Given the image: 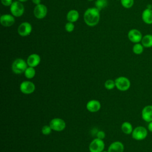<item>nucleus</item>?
I'll use <instances>...</instances> for the list:
<instances>
[{
    "mask_svg": "<svg viewBox=\"0 0 152 152\" xmlns=\"http://www.w3.org/2000/svg\"><path fill=\"white\" fill-rule=\"evenodd\" d=\"M52 130V129L50 126V125H45L42 128V132L43 134L45 135H48L51 133Z\"/></svg>",
    "mask_w": 152,
    "mask_h": 152,
    "instance_id": "obj_26",
    "label": "nucleus"
},
{
    "mask_svg": "<svg viewBox=\"0 0 152 152\" xmlns=\"http://www.w3.org/2000/svg\"><path fill=\"white\" fill-rule=\"evenodd\" d=\"M31 1H32L33 3L35 5H36L40 4V2H41V0H31Z\"/></svg>",
    "mask_w": 152,
    "mask_h": 152,
    "instance_id": "obj_31",
    "label": "nucleus"
},
{
    "mask_svg": "<svg viewBox=\"0 0 152 152\" xmlns=\"http://www.w3.org/2000/svg\"><path fill=\"white\" fill-rule=\"evenodd\" d=\"M141 43L144 48L152 47V35L146 34L142 37L141 40Z\"/></svg>",
    "mask_w": 152,
    "mask_h": 152,
    "instance_id": "obj_19",
    "label": "nucleus"
},
{
    "mask_svg": "<svg viewBox=\"0 0 152 152\" xmlns=\"http://www.w3.org/2000/svg\"><path fill=\"white\" fill-rule=\"evenodd\" d=\"M115 87L118 90L125 91L128 90L131 86V82L129 80L125 77H119L115 80Z\"/></svg>",
    "mask_w": 152,
    "mask_h": 152,
    "instance_id": "obj_3",
    "label": "nucleus"
},
{
    "mask_svg": "<svg viewBox=\"0 0 152 152\" xmlns=\"http://www.w3.org/2000/svg\"><path fill=\"white\" fill-rule=\"evenodd\" d=\"M104 87L107 90H112L115 87V82L113 80L109 79L106 81L104 83Z\"/></svg>",
    "mask_w": 152,
    "mask_h": 152,
    "instance_id": "obj_24",
    "label": "nucleus"
},
{
    "mask_svg": "<svg viewBox=\"0 0 152 152\" xmlns=\"http://www.w3.org/2000/svg\"><path fill=\"white\" fill-rule=\"evenodd\" d=\"M131 134L133 139L137 141H141L147 137L148 132L145 127L142 126H138L133 129Z\"/></svg>",
    "mask_w": 152,
    "mask_h": 152,
    "instance_id": "obj_4",
    "label": "nucleus"
},
{
    "mask_svg": "<svg viewBox=\"0 0 152 152\" xmlns=\"http://www.w3.org/2000/svg\"><path fill=\"white\" fill-rule=\"evenodd\" d=\"M34 84L30 81H24L20 85V90L23 94H30L35 90Z\"/></svg>",
    "mask_w": 152,
    "mask_h": 152,
    "instance_id": "obj_8",
    "label": "nucleus"
},
{
    "mask_svg": "<svg viewBox=\"0 0 152 152\" xmlns=\"http://www.w3.org/2000/svg\"><path fill=\"white\" fill-rule=\"evenodd\" d=\"M0 23L2 26L6 27L12 26L15 23L14 15L8 14L2 15L0 18Z\"/></svg>",
    "mask_w": 152,
    "mask_h": 152,
    "instance_id": "obj_12",
    "label": "nucleus"
},
{
    "mask_svg": "<svg viewBox=\"0 0 152 152\" xmlns=\"http://www.w3.org/2000/svg\"><path fill=\"white\" fill-rule=\"evenodd\" d=\"M141 117L147 122L152 121V105H147L143 107L141 111Z\"/></svg>",
    "mask_w": 152,
    "mask_h": 152,
    "instance_id": "obj_13",
    "label": "nucleus"
},
{
    "mask_svg": "<svg viewBox=\"0 0 152 152\" xmlns=\"http://www.w3.org/2000/svg\"><path fill=\"white\" fill-rule=\"evenodd\" d=\"M49 125L52 130L57 132H61L65 128L66 123L62 119L55 118L50 121Z\"/></svg>",
    "mask_w": 152,
    "mask_h": 152,
    "instance_id": "obj_7",
    "label": "nucleus"
},
{
    "mask_svg": "<svg viewBox=\"0 0 152 152\" xmlns=\"http://www.w3.org/2000/svg\"><path fill=\"white\" fill-rule=\"evenodd\" d=\"M107 5V0H97L95 2V7L99 11Z\"/></svg>",
    "mask_w": 152,
    "mask_h": 152,
    "instance_id": "obj_23",
    "label": "nucleus"
},
{
    "mask_svg": "<svg viewBox=\"0 0 152 152\" xmlns=\"http://www.w3.org/2000/svg\"><path fill=\"white\" fill-rule=\"evenodd\" d=\"M34 15L37 19H43L45 18L48 13L47 7L42 4L36 5L33 11Z\"/></svg>",
    "mask_w": 152,
    "mask_h": 152,
    "instance_id": "obj_9",
    "label": "nucleus"
},
{
    "mask_svg": "<svg viewBox=\"0 0 152 152\" xmlns=\"http://www.w3.org/2000/svg\"><path fill=\"white\" fill-rule=\"evenodd\" d=\"M27 61L21 58L16 59L12 64L11 68L14 73L16 74H21L26 71L27 66Z\"/></svg>",
    "mask_w": 152,
    "mask_h": 152,
    "instance_id": "obj_2",
    "label": "nucleus"
},
{
    "mask_svg": "<svg viewBox=\"0 0 152 152\" xmlns=\"http://www.w3.org/2000/svg\"><path fill=\"white\" fill-rule=\"evenodd\" d=\"M124 145L120 141L112 142L108 147V152H124Z\"/></svg>",
    "mask_w": 152,
    "mask_h": 152,
    "instance_id": "obj_16",
    "label": "nucleus"
},
{
    "mask_svg": "<svg viewBox=\"0 0 152 152\" xmlns=\"http://www.w3.org/2000/svg\"><path fill=\"white\" fill-rule=\"evenodd\" d=\"M40 57L38 54L33 53L28 56L26 61L28 66L34 68L40 64Z\"/></svg>",
    "mask_w": 152,
    "mask_h": 152,
    "instance_id": "obj_15",
    "label": "nucleus"
},
{
    "mask_svg": "<svg viewBox=\"0 0 152 152\" xmlns=\"http://www.w3.org/2000/svg\"><path fill=\"white\" fill-rule=\"evenodd\" d=\"M18 1H20V2H26L27 1H28V0H18Z\"/></svg>",
    "mask_w": 152,
    "mask_h": 152,
    "instance_id": "obj_32",
    "label": "nucleus"
},
{
    "mask_svg": "<svg viewBox=\"0 0 152 152\" xmlns=\"http://www.w3.org/2000/svg\"><path fill=\"white\" fill-rule=\"evenodd\" d=\"M104 148V142L103 140L96 138L90 144L88 149L90 152H102Z\"/></svg>",
    "mask_w": 152,
    "mask_h": 152,
    "instance_id": "obj_6",
    "label": "nucleus"
},
{
    "mask_svg": "<svg viewBox=\"0 0 152 152\" xmlns=\"http://www.w3.org/2000/svg\"><path fill=\"white\" fill-rule=\"evenodd\" d=\"M105 137V133L103 131H99L97 133V138L103 140Z\"/></svg>",
    "mask_w": 152,
    "mask_h": 152,
    "instance_id": "obj_29",
    "label": "nucleus"
},
{
    "mask_svg": "<svg viewBox=\"0 0 152 152\" xmlns=\"http://www.w3.org/2000/svg\"><path fill=\"white\" fill-rule=\"evenodd\" d=\"M88 1H93V0H88Z\"/></svg>",
    "mask_w": 152,
    "mask_h": 152,
    "instance_id": "obj_34",
    "label": "nucleus"
},
{
    "mask_svg": "<svg viewBox=\"0 0 152 152\" xmlns=\"http://www.w3.org/2000/svg\"><path fill=\"white\" fill-rule=\"evenodd\" d=\"M10 11L12 15L14 17H20L23 14L24 12V5L21 2L18 1H14L10 6Z\"/></svg>",
    "mask_w": 152,
    "mask_h": 152,
    "instance_id": "obj_5",
    "label": "nucleus"
},
{
    "mask_svg": "<svg viewBox=\"0 0 152 152\" xmlns=\"http://www.w3.org/2000/svg\"><path fill=\"white\" fill-rule=\"evenodd\" d=\"M148 129L151 132H152V121L148 122Z\"/></svg>",
    "mask_w": 152,
    "mask_h": 152,
    "instance_id": "obj_30",
    "label": "nucleus"
},
{
    "mask_svg": "<svg viewBox=\"0 0 152 152\" xmlns=\"http://www.w3.org/2000/svg\"><path fill=\"white\" fill-rule=\"evenodd\" d=\"M142 20L147 24H152V10L150 8L145 9L142 13Z\"/></svg>",
    "mask_w": 152,
    "mask_h": 152,
    "instance_id": "obj_17",
    "label": "nucleus"
},
{
    "mask_svg": "<svg viewBox=\"0 0 152 152\" xmlns=\"http://www.w3.org/2000/svg\"><path fill=\"white\" fill-rule=\"evenodd\" d=\"M144 50V46L142 44H140L139 43H135L132 48V51L136 55H140L143 52Z\"/></svg>",
    "mask_w": 152,
    "mask_h": 152,
    "instance_id": "obj_22",
    "label": "nucleus"
},
{
    "mask_svg": "<svg viewBox=\"0 0 152 152\" xmlns=\"http://www.w3.org/2000/svg\"><path fill=\"white\" fill-rule=\"evenodd\" d=\"M134 0H121V3L122 7L125 8H129L134 5Z\"/></svg>",
    "mask_w": 152,
    "mask_h": 152,
    "instance_id": "obj_25",
    "label": "nucleus"
},
{
    "mask_svg": "<svg viewBox=\"0 0 152 152\" xmlns=\"http://www.w3.org/2000/svg\"><path fill=\"white\" fill-rule=\"evenodd\" d=\"M117 1H119V0H117ZM121 1V0H120Z\"/></svg>",
    "mask_w": 152,
    "mask_h": 152,
    "instance_id": "obj_35",
    "label": "nucleus"
},
{
    "mask_svg": "<svg viewBox=\"0 0 152 152\" xmlns=\"http://www.w3.org/2000/svg\"><path fill=\"white\" fill-rule=\"evenodd\" d=\"M122 131L125 134H131L133 131L132 126L129 122H124L121 125Z\"/></svg>",
    "mask_w": 152,
    "mask_h": 152,
    "instance_id": "obj_20",
    "label": "nucleus"
},
{
    "mask_svg": "<svg viewBox=\"0 0 152 152\" xmlns=\"http://www.w3.org/2000/svg\"><path fill=\"white\" fill-rule=\"evenodd\" d=\"M25 77L28 79L33 78L36 75V70L33 67L28 66L24 72Z\"/></svg>",
    "mask_w": 152,
    "mask_h": 152,
    "instance_id": "obj_21",
    "label": "nucleus"
},
{
    "mask_svg": "<svg viewBox=\"0 0 152 152\" xmlns=\"http://www.w3.org/2000/svg\"><path fill=\"white\" fill-rule=\"evenodd\" d=\"M101 107V104L99 101L97 100H91L87 103V109L92 113L98 112Z\"/></svg>",
    "mask_w": 152,
    "mask_h": 152,
    "instance_id": "obj_14",
    "label": "nucleus"
},
{
    "mask_svg": "<svg viewBox=\"0 0 152 152\" xmlns=\"http://www.w3.org/2000/svg\"><path fill=\"white\" fill-rule=\"evenodd\" d=\"M128 37L129 40L132 43H137L141 41L142 36L141 33L137 29H131L128 33Z\"/></svg>",
    "mask_w": 152,
    "mask_h": 152,
    "instance_id": "obj_11",
    "label": "nucleus"
},
{
    "mask_svg": "<svg viewBox=\"0 0 152 152\" xmlns=\"http://www.w3.org/2000/svg\"><path fill=\"white\" fill-rule=\"evenodd\" d=\"M79 18V13L75 10H71L66 14V19L69 22L74 23L78 20Z\"/></svg>",
    "mask_w": 152,
    "mask_h": 152,
    "instance_id": "obj_18",
    "label": "nucleus"
},
{
    "mask_svg": "<svg viewBox=\"0 0 152 152\" xmlns=\"http://www.w3.org/2000/svg\"><path fill=\"white\" fill-rule=\"evenodd\" d=\"M1 2L3 5L5 7H10L12 4V0H1Z\"/></svg>",
    "mask_w": 152,
    "mask_h": 152,
    "instance_id": "obj_28",
    "label": "nucleus"
},
{
    "mask_svg": "<svg viewBox=\"0 0 152 152\" xmlns=\"http://www.w3.org/2000/svg\"><path fill=\"white\" fill-rule=\"evenodd\" d=\"M100 20V11L96 7L88 8L84 14V21L90 27L95 26Z\"/></svg>",
    "mask_w": 152,
    "mask_h": 152,
    "instance_id": "obj_1",
    "label": "nucleus"
},
{
    "mask_svg": "<svg viewBox=\"0 0 152 152\" xmlns=\"http://www.w3.org/2000/svg\"><path fill=\"white\" fill-rule=\"evenodd\" d=\"M32 31V26L28 22L21 23L18 27L17 31L21 36H27L29 35Z\"/></svg>",
    "mask_w": 152,
    "mask_h": 152,
    "instance_id": "obj_10",
    "label": "nucleus"
},
{
    "mask_svg": "<svg viewBox=\"0 0 152 152\" xmlns=\"http://www.w3.org/2000/svg\"><path fill=\"white\" fill-rule=\"evenodd\" d=\"M75 28V26L72 22H68L65 26V29L66 31L70 33L72 32Z\"/></svg>",
    "mask_w": 152,
    "mask_h": 152,
    "instance_id": "obj_27",
    "label": "nucleus"
},
{
    "mask_svg": "<svg viewBox=\"0 0 152 152\" xmlns=\"http://www.w3.org/2000/svg\"><path fill=\"white\" fill-rule=\"evenodd\" d=\"M102 152H108V151H104V150H103V151H102Z\"/></svg>",
    "mask_w": 152,
    "mask_h": 152,
    "instance_id": "obj_33",
    "label": "nucleus"
}]
</instances>
